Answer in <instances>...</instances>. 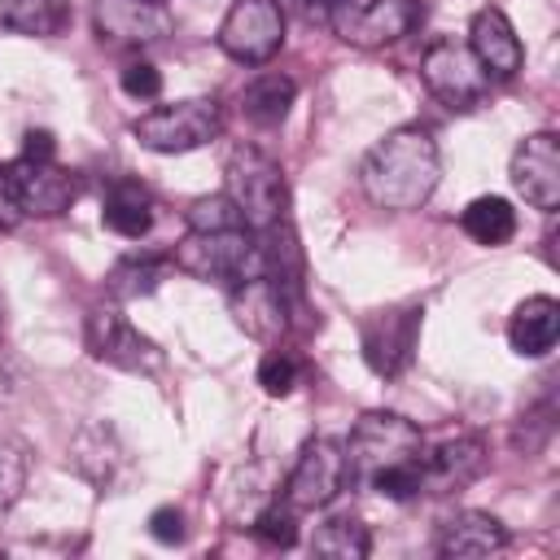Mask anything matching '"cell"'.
<instances>
[{"label": "cell", "instance_id": "603a6c76", "mask_svg": "<svg viewBox=\"0 0 560 560\" xmlns=\"http://www.w3.org/2000/svg\"><path fill=\"white\" fill-rule=\"evenodd\" d=\"M66 22H70V4L66 0H0V26H9L18 35L48 39Z\"/></svg>", "mask_w": 560, "mask_h": 560}, {"label": "cell", "instance_id": "ffe728a7", "mask_svg": "<svg viewBox=\"0 0 560 560\" xmlns=\"http://www.w3.org/2000/svg\"><path fill=\"white\" fill-rule=\"evenodd\" d=\"M101 223L114 236L140 241L153 228V192L140 179H114L105 188V201H101Z\"/></svg>", "mask_w": 560, "mask_h": 560}, {"label": "cell", "instance_id": "7a4b0ae2", "mask_svg": "<svg viewBox=\"0 0 560 560\" xmlns=\"http://www.w3.org/2000/svg\"><path fill=\"white\" fill-rule=\"evenodd\" d=\"M341 446H346L350 481L372 486L389 472H420L424 433L398 411H368L354 420V429Z\"/></svg>", "mask_w": 560, "mask_h": 560}, {"label": "cell", "instance_id": "9a60e30c", "mask_svg": "<svg viewBox=\"0 0 560 560\" xmlns=\"http://www.w3.org/2000/svg\"><path fill=\"white\" fill-rule=\"evenodd\" d=\"M9 175H13L18 201L26 214L52 219V214H66L74 201V175L57 166V158H18Z\"/></svg>", "mask_w": 560, "mask_h": 560}, {"label": "cell", "instance_id": "8fae6325", "mask_svg": "<svg viewBox=\"0 0 560 560\" xmlns=\"http://www.w3.org/2000/svg\"><path fill=\"white\" fill-rule=\"evenodd\" d=\"M83 341H88L92 359H101L109 368H122V372H158L162 368V350L127 315H118L114 306L88 311Z\"/></svg>", "mask_w": 560, "mask_h": 560}, {"label": "cell", "instance_id": "44dd1931", "mask_svg": "<svg viewBox=\"0 0 560 560\" xmlns=\"http://www.w3.org/2000/svg\"><path fill=\"white\" fill-rule=\"evenodd\" d=\"M74 468L96 486H118V472L127 468V451L109 424H88L74 438Z\"/></svg>", "mask_w": 560, "mask_h": 560}, {"label": "cell", "instance_id": "d4e9b609", "mask_svg": "<svg viewBox=\"0 0 560 560\" xmlns=\"http://www.w3.org/2000/svg\"><path fill=\"white\" fill-rule=\"evenodd\" d=\"M311 551H315V556H332V560H363V556L372 551V534H368V525H363L359 516L341 512V516H328V521L315 529Z\"/></svg>", "mask_w": 560, "mask_h": 560}, {"label": "cell", "instance_id": "d6a6232c", "mask_svg": "<svg viewBox=\"0 0 560 560\" xmlns=\"http://www.w3.org/2000/svg\"><path fill=\"white\" fill-rule=\"evenodd\" d=\"M149 534L158 538V542H184V512L179 508H158L153 516H149Z\"/></svg>", "mask_w": 560, "mask_h": 560}, {"label": "cell", "instance_id": "5b68a950", "mask_svg": "<svg viewBox=\"0 0 560 560\" xmlns=\"http://www.w3.org/2000/svg\"><path fill=\"white\" fill-rule=\"evenodd\" d=\"M223 131V109L214 96H188L175 105H158L131 122V136L153 153H188L210 144Z\"/></svg>", "mask_w": 560, "mask_h": 560}, {"label": "cell", "instance_id": "8992f818", "mask_svg": "<svg viewBox=\"0 0 560 560\" xmlns=\"http://www.w3.org/2000/svg\"><path fill=\"white\" fill-rule=\"evenodd\" d=\"M420 79L424 88L455 114H468L481 105L486 88H490V74L477 66V57L468 52V44L459 39H433L420 57Z\"/></svg>", "mask_w": 560, "mask_h": 560}, {"label": "cell", "instance_id": "3957f363", "mask_svg": "<svg viewBox=\"0 0 560 560\" xmlns=\"http://www.w3.org/2000/svg\"><path fill=\"white\" fill-rule=\"evenodd\" d=\"M171 262L197 280H223V284H236L245 276H267L262 236L254 228H214V232L188 228Z\"/></svg>", "mask_w": 560, "mask_h": 560}, {"label": "cell", "instance_id": "d590c367", "mask_svg": "<svg viewBox=\"0 0 560 560\" xmlns=\"http://www.w3.org/2000/svg\"><path fill=\"white\" fill-rule=\"evenodd\" d=\"M158 4H166V0H158Z\"/></svg>", "mask_w": 560, "mask_h": 560}, {"label": "cell", "instance_id": "484cf974", "mask_svg": "<svg viewBox=\"0 0 560 560\" xmlns=\"http://www.w3.org/2000/svg\"><path fill=\"white\" fill-rule=\"evenodd\" d=\"M166 271H171L166 258H122V262L109 267L105 289H109V298H118V302H136V298H149V293L166 280Z\"/></svg>", "mask_w": 560, "mask_h": 560}, {"label": "cell", "instance_id": "7402d4cb", "mask_svg": "<svg viewBox=\"0 0 560 560\" xmlns=\"http://www.w3.org/2000/svg\"><path fill=\"white\" fill-rule=\"evenodd\" d=\"M293 96H298V83H293L289 74L267 70V74H258L254 83H245V92H241V114H245L249 122H258V127H276V122H284Z\"/></svg>", "mask_w": 560, "mask_h": 560}, {"label": "cell", "instance_id": "4dcf8cb0", "mask_svg": "<svg viewBox=\"0 0 560 560\" xmlns=\"http://www.w3.org/2000/svg\"><path fill=\"white\" fill-rule=\"evenodd\" d=\"M122 92L136 96V101H153V96L162 92V74H158V66H149V61H131V66H122Z\"/></svg>", "mask_w": 560, "mask_h": 560}, {"label": "cell", "instance_id": "ac0fdd59", "mask_svg": "<svg viewBox=\"0 0 560 560\" xmlns=\"http://www.w3.org/2000/svg\"><path fill=\"white\" fill-rule=\"evenodd\" d=\"M560 337V302L538 293V298H525L512 319H508V346L521 354V359H542Z\"/></svg>", "mask_w": 560, "mask_h": 560}, {"label": "cell", "instance_id": "4316f807", "mask_svg": "<svg viewBox=\"0 0 560 560\" xmlns=\"http://www.w3.org/2000/svg\"><path fill=\"white\" fill-rule=\"evenodd\" d=\"M188 228L192 232H214V228H245L241 210L228 201V192H214V197H197L188 210Z\"/></svg>", "mask_w": 560, "mask_h": 560}, {"label": "cell", "instance_id": "7c38bea8", "mask_svg": "<svg viewBox=\"0 0 560 560\" xmlns=\"http://www.w3.org/2000/svg\"><path fill=\"white\" fill-rule=\"evenodd\" d=\"M512 188L534 206V210H556L560 206V140L551 131H534L516 144L512 153Z\"/></svg>", "mask_w": 560, "mask_h": 560}, {"label": "cell", "instance_id": "52a82bcc", "mask_svg": "<svg viewBox=\"0 0 560 560\" xmlns=\"http://www.w3.org/2000/svg\"><path fill=\"white\" fill-rule=\"evenodd\" d=\"M284 44V9L280 0H232L219 22V48L241 66H262Z\"/></svg>", "mask_w": 560, "mask_h": 560}, {"label": "cell", "instance_id": "5bb4252c", "mask_svg": "<svg viewBox=\"0 0 560 560\" xmlns=\"http://www.w3.org/2000/svg\"><path fill=\"white\" fill-rule=\"evenodd\" d=\"M486 442L477 433H455L420 455V490L429 494H455L472 486L486 472Z\"/></svg>", "mask_w": 560, "mask_h": 560}, {"label": "cell", "instance_id": "f1b7e54d", "mask_svg": "<svg viewBox=\"0 0 560 560\" xmlns=\"http://www.w3.org/2000/svg\"><path fill=\"white\" fill-rule=\"evenodd\" d=\"M26 490V451L13 438H0V512L13 508Z\"/></svg>", "mask_w": 560, "mask_h": 560}, {"label": "cell", "instance_id": "30bf717a", "mask_svg": "<svg viewBox=\"0 0 560 560\" xmlns=\"http://www.w3.org/2000/svg\"><path fill=\"white\" fill-rule=\"evenodd\" d=\"M420 306L407 302V306H385V311H372L359 328V346H363V363L376 372V376H402L411 368V354H416V337H420Z\"/></svg>", "mask_w": 560, "mask_h": 560}, {"label": "cell", "instance_id": "83f0119b", "mask_svg": "<svg viewBox=\"0 0 560 560\" xmlns=\"http://www.w3.org/2000/svg\"><path fill=\"white\" fill-rule=\"evenodd\" d=\"M254 534L271 547H293L298 542V508L289 503H267L258 516H254Z\"/></svg>", "mask_w": 560, "mask_h": 560}, {"label": "cell", "instance_id": "2e32d148", "mask_svg": "<svg viewBox=\"0 0 560 560\" xmlns=\"http://www.w3.org/2000/svg\"><path fill=\"white\" fill-rule=\"evenodd\" d=\"M92 22L109 44H153L171 35V9L158 0H92Z\"/></svg>", "mask_w": 560, "mask_h": 560}, {"label": "cell", "instance_id": "d6986e66", "mask_svg": "<svg viewBox=\"0 0 560 560\" xmlns=\"http://www.w3.org/2000/svg\"><path fill=\"white\" fill-rule=\"evenodd\" d=\"M503 547H508L503 521L490 516V512H477V508L455 512L451 521H442V534H438V551L455 556V560H464V556H494Z\"/></svg>", "mask_w": 560, "mask_h": 560}, {"label": "cell", "instance_id": "cb8c5ba5", "mask_svg": "<svg viewBox=\"0 0 560 560\" xmlns=\"http://www.w3.org/2000/svg\"><path fill=\"white\" fill-rule=\"evenodd\" d=\"M459 228H464L477 245H503V241H512V232H516V210H512V201H503V197H477V201L464 206Z\"/></svg>", "mask_w": 560, "mask_h": 560}, {"label": "cell", "instance_id": "e0dca14e", "mask_svg": "<svg viewBox=\"0 0 560 560\" xmlns=\"http://www.w3.org/2000/svg\"><path fill=\"white\" fill-rule=\"evenodd\" d=\"M468 52L477 57V66L490 74V79H512L525 61V48L508 22L503 9L486 4L472 13V26H468Z\"/></svg>", "mask_w": 560, "mask_h": 560}, {"label": "cell", "instance_id": "6da1fadb", "mask_svg": "<svg viewBox=\"0 0 560 560\" xmlns=\"http://www.w3.org/2000/svg\"><path fill=\"white\" fill-rule=\"evenodd\" d=\"M442 175L438 144L424 127H398L376 140L359 166V188L381 210H420Z\"/></svg>", "mask_w": 560, "mask_h": 560}, {"label": "cell", "instance_id": "836d02e7", "mask_svg": "<svg viewBox=\"0 0 560 560\" xmlns=\"http://www.w3.org/2000/svg\"><path fill=\"white\" fill-rule=\"evenodd\" d=\"M22 158H57V140L48 131H26L22 136Z\"/></svg>", "mask_w": 560, "mask_h": 560}, {"label": "cell", "instance_id": "ba28073f", "mask_svg": "<svg viewBox=\"0 0 560 560\" xmlns=\"http://www.w3.org/2000/svg\"><path fill=\"white\" fill-rule=\"evenodd\" d=\"M346 486H350L346 446L337 438H311L298 451V464L284 481V503L298 512H315V508H328Z\"/></svg>", "mask_w": 560, "mask_h": 560}, {"label": "cell", "instance_id": "277c9868", "mask_svg": "<svg viewBox=\"0 0 560 560\" xmlns=\"http://www.w3.org/2000/svg\"><path fill=\"white\" fill-rule=\"evenodd\" d=\"M223 192L228 201L241 210L245 228L254 232H267L276 223H284V171L271 153H262L258 144H236L228 153V166H223Z\"/></svg>", "mask_w": 560, "mask_h": 560}, {"label": "cell", "instance_id": "9c48e42d", "mask_svg": "<svg viewBox=\"0 0 560 560\" xmlns=\"http://www.w3.org/2000/svg\"><path fill=\"white\" fill-rule=\"evenodd\" d=\"M420 22V0H337L328 26L354 48H385Z\"/></svg>", "mask_w": 560, "mask_h": 560}, {"label": "cell", "instance_id": "f546056e", "mask_svg": "<svg viewBox=\"0 0 560 560\" xmlns=\"http://www.w3.org/2000/svg\"><path fill=\"white\" fill-rule=\"evenodd\" d=\"M258 385H262L271 398H284V394L298 385V363H293L284 350L262 354V363H258Z\"/></svg>", "mask_w": 560, "mask_h": 560}, {"label": "cell", "instance_id": "1f68e13d", "mask_svg": "<svg viewBox=\"0 0 560 560\" xmlns=\"http://www.w3.org/2000/svg\"><path fill=\"white\" fill-rule=\"evenodd\" d=\"M26 219V210H22V201H18V188H13V175H9V166L0 162V232H9V228H18Z\"/></svg>", "mask_w": 560, "mask_h": 560}, {"label": "cell", "instance_id": "4fadbf2b", "mask_svg": "<svg viewBox=\"0 0 560 560\" xmlns=\"http://www.w3.org/2000/svg\"><path fill=\"white\" fill-rule=\"evenodd\" d=\"M232 319L254 341H276L289 328V289L271 276H245L228 293Z\"/></svg>", "mask_w": 560, "mask_h": 560}, {"label": "cell", "instance_id": "e575fe53", "mask_svg": "<svg viewBox=\"0 0 560 560\" xmlns=\"http://www.w3.org/2000/svg\"><path fill=\"white\" fill-rule=\"evenodd\" d=\"M332 4H337V0H302V13H306L311 22H324V26H328V13H332Z\"/></svg>", "mask_w": 560, "mask_h": 560}]
</instances>
